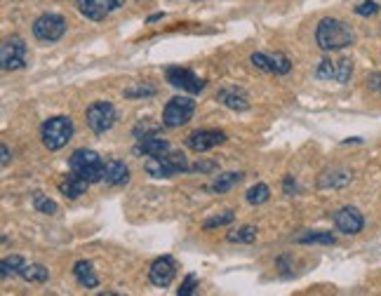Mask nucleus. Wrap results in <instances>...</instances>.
I'll list each match as a JSON object with an SVG mask.
<instances>
[{
  "label": "nucleus",
  "mask_w": 381,
  "mask_h": 296,
  "mask_svg": "<svg viewBox=\"0 0 381 296\" xmlns=\"http://www.w3.org/2000/svg\"><path fill=\"white\" fill-rule=\"evenodd\" d=\"M353 40H355L353 28L341 19L325 17V19H321V24H318V28H316V42H318V47L325 49V52L343 49V47L353 45Z\"/></svg>",
  "instance_id": "nucleus-1"
},
{
  "label": "nucleus",
  "mask_w": 381,
  "mask_h": 296,
  "mask_svg": "<svg viewBox=\"0 0 381 296\" xmlns=\"http://www.w3.org/2000/svg\"><path fill=\"white\" fill-rule=\"evenodd\" d=\"M73 137V120L69 115H54V118H47L40 127V139L42 146L47 151H59L71 141Z\"/></svg>",
  "instance_id": "nucleus-2"
},
{
  "label": "nucleus",
  "mask_w": 381,
  "mask_h": 296,
  "mask_svg": "<svg viewBox=\"0 0 381 296\" xmlns=\"http://www.w3.org/2000/svg\"><path fill=\"white\" fill-rule=\"evenodd\" d=\"M144 170H146V174L153 179H170L175 174H181V172H190V165L184 153L170 151V153H165V156L149 158L144 163Z\"/></svg>",
  "instance_id": "nucleus-3"
},
{
  "label": "nucleus",
  "mask_w": 381,
  "mask_h": 296,
  "mask_svg": "<svg viewBox=\"0 0 381 296\" xmlns=\"http://www.w3.org/2000/svg\"><path fill=\"white\" fill-rule=\"evenodd\" d=\"M69 170L73 174L88 179L90 183H95L102 181L104 176V160L99 158V153L90 151V148H78L69 158Z\"/></svg>",
  "instance_id": "nucleus-4"
},
{
  "label": "nucleus",
  "mask_w": 381,
  "mask_h": 296,
  "mask_svg": "<svg viewBox=\"0 0 381 296\" xmlns=\"http://www.w3.org/2000/svg\"><path fill=\"white\" fill-rule=\"evenodd\" d=\"M195 113V101L190 97H175L168 101L163 110V125L168 129H177L193 118Z\"/></svg>",
  "instance_id": "nucleus-5"
},
{
  "label": "nucleus",
  "mask_w": 381,
  "mask_h": 296,
  "mask_svg": "<svg viewBox=\"0 0 381 296\" xmlns=\"http://www.w3.org/2000/svg\"><path fill=\"white\" fill-rule=\"evenodd\" d=\"M29 61V47L24 38L19 35H12L3 42L0 47V64H3L5 71H17V69H24Z\"/></svg>",
  "instance_id": "nucleus-6"
},
{
  "label": "nucleus",
  "mask_w": 381,
  "mask_h": 296,
  "mask_svg": "<svg viewBox=\"0 0 381 296\" xmlns=\"http://www.w3.org/2000/svg\"><path fill=\"white\" fill-rule=\"evenodd\" d=\"M85 120H88V127L95 134H104V132H108V129L115 125V120H118V113H115L113 104L95 101L88 108V113H85Z\"/></svg>",
  "instance_id": "nucleus-7"
},
{
  "label": "nucleus",
  "mask_w": 381,
  "mask_h": 296,
  "mask_svg": "<svg viewBox=\"0 0 381 296\" xmlns=\"http://www.w3.org/2000/svg\"><path fill=\"white\" fill-rule=\"evenodd\" d=\"M64 33H66V19L61 15L47 12V15H42L33 22V35L42 42H57Z\"/></svg>",
  "instance_id": "nucleus-8"
},
{
  "label": "nucleus",
  "mask_w": 381,
  "mask_h": 296,
  "mask_svg": "<svg viewBox=\"0 0 381 296\" xmlns=\"http://www.w3.org/2000/svg\"><path fill=\"white\" fill-rule=\"evenodd\" d=\"M165 78L168 83L172 85L175 90H181V92H190V94H198V92L205 90V80L195 76L190 69H181V66H170L165 71Z\"/></svg>",
  "instance_id": "nucleus-9"
},
{
  "label": "nucleus",
  "mask_w": 381,
  "mask_h": 296,
  "mask_svg": "<svg viewBox=\"0 0 381 296\" xmlns=\"http://www.w3.org/2000/svg\"><path fill=\"white\" fill-rule=\"evenodd\" d=\"M353 76L351 59H323L316 69L318 80H334V83H348Z\"/></svg>",
  "instance_id": "nucleus-10"
},
{
  "label": "nucleus",
  "mask_w": 381,
  "mask_h": 296,
  "mask_svg": "<svg viewBox=\"0 0 381 296\" xmlns=\"http://www.w3.org/2000/svg\"><path fill=\"white\" fill-rule=\"evenodd\" d=\"M125 0H76V8L83 17H88L92 22L106 19L113 10L122 8Z\"/></svg>",
  "instance_id": "nucleus-11"
},
{
  "label": "nucleus",
  "mask_w": 381,
  "mask_h": 296,
  "mask_svg": "<svg viewBox=\"0 0 381 296\" xmlns=\"http://www.w3.org/2000/svg\"><path fill=\"white\" fill-rule=\"evenodd\" d=\"M332 219H334L337 231L343 233V236H358L362 228H365V217H362L360 209H355V207L337 209Z\"/></svg>",
  "instance_id": "nucleus-12"
},
{
  "label": "nucleus",
  "mask_w": 381,
  "mask_h": 296,
  "mask_svg": "<svg viewBox=\"0 0 381 296\" xmlns=\"http://www.w3.org/2000/svg\"><path fill=\"white\" fill-rule=\"evenodd\" d=\"M224 141H226V132H221V129H198V132L186 137V146L193 153H205L214 146L224 144Z\"/></svg>",
  "instance_id": "nucleus-13"
},
{
  "label": "nucleus",
  "mask_w": 381,
  "mask_h": 296,
  "mask_svg": "<svg viewBox=\"0 0 381 296\" xmlns=\"http://www.w3.org/2000/svg\"><path fill=\"white\" fill-rule=\"evenodd\" d=\"M252 64L257 69L266 71V73H275V76H285V73L292 71V61L285 57V54H264V52H254L250 57Z\"/></svg>",
  "instance_id": "nucleus-14"
},
{
  "label": "nucleus",
  "mask_w": 381,
  "mask_h": 296,
  "mask_svg": "<svg viewBox=\"0 0 381 296\" xmlns=\"http://www.w3.org/2000/svg\"><path fill=\"white\" fill-rule=\"evenodd\" d=\"M177 270H179V266H177L175 258H172V256H161V258H156V261L151 263L149 277H151V282L156 287H170L172 280L177 277Z\"/></svg>",
  "instance_id": "nucleus-15"
},
{
  "label": "nucleus",
  "mask_w": 381,
  "mask_h": 296,
  "mask_svg": "<svg viewBox=\"0 0 381 296\" xmlns=\"http://www.w3.org/2000/svg\"><path fill=\"white\" fill-rule=\"evenodd\" d=\"M130 181V167H127L122 160H106L104 163V176H102V183L106 186H125Z\"/></svg>",
  "instance_id": "nucleus-16"
},
{
  "label": "nucleus",
  "mask_w": 381,
  "mask_h": 296,
  "mask_svg": "<svg viewBox=\"0 0 381 296\" xmlns=\"http://www.w3.org/2000/svg\"><path fill=\"white\" fill-rule=\"evenodd\" d=\"M172 146L168 139H161V137H144L139 139V144L134 146V156H146V158H158V156H165L170 153Z\"/></svg>",
  "instance_id": "nucleus-17"
},
{
  "label": "nucleus",
  "mask_w": 381,
  "mask_h": 296,
  "mask_svg": "<svg viewBox=\"0 0 381 296\" xmlns=\"http://www.w3.org/2000/svg\"><path fill=\"white\" fill-rule=\"evenodd\" d=\"M217 101H221L226 108H231V110H248L250 108L248 94H245L241 88H233V85H229V88H221L217 92Z\"/></svg>",
  "instance_id": "nucleus-18"
},
{
  "label": "nucleus",
  "mask_w": 381,
  "mask_h": 296,
  "mask_svg": "<svg viewBox=\"0 0 381 296\" xmlns=\"http://www.w3.org/2000/svg\"><path fill=\"white\" fill-rule=\"evenodd\" d=\"M351 181H353L351 170H346V167H330V170L323 172L321 179H318V186H321V188H343V186H348Z\"/></svg>",
  "instance_id": "nucleus-19"
},
{
  "label": "nucleus",
  "mask_w": 381,
  "mask_h": 296,
  "mask_svg": "<svg viewBox=\"0 0 381 296\" xmlns=\"http://www.w3.org/2000/svg\"><path fill=\"white\" fill-rule=\"evenodd\" d=\"M88 188H90V181L88 179H83V176H78V174H71L69 176H64L59 181V190H61V195L64 197H69V200H76V197H81L88 193Z\"/></svg>",
  "instance_id": "nucleus-20"
},
{
  "label": "nucleus",
  "mask_w": 381,
  "mask_h": 296,
  "mask_svg": "<svg viewBox=\"0 0 381 296\" xmlns=\"http://www.w3.org/2000/svg\"><path fill=\"white\" fill-rule=\"evenodd\" d=\"M73 275H76V280L81 282V287L85 289H95L99 285V277H97L95 266H92L90 261H78L76 266H73Z\"/></svg>",
  "instance_id": "nucleus-21"
},
{
  "label": "nucleus",
  "mask_w": 381,
  "mask_h": 296,
  "mask_svg": "<svg viewBox=\"0 0 381 296\" xmlns=\"http://www.w3.org/2000/svg\"><path fill=\"white\" fill-rule=\"evenodd\" d=\"M241 181H243V172H224V174H219L212 181L210 190H214V193H226V190H231Z\"/></svg>",
  "instance_id": "nucleus-22"
},
{
  "label": "nucleus",
  "mask_w": 381,
  "mask_h": 296,
  "mask_svg": "<svg viewBox=\"0 0 381 296\" xmlns=\"http://www.w3.org/2000/svg\"><path fill=\"white\" fill-rule=\"evenodd\" d=\"M19 277L26 282H47L50 270L42 266V263H24L22 270H19Z\"/></svg>",
  "instance_id": "nucleus-23"
},
{
  "label": "nucleus",
  "mask_w": 381,
  "mask_h": 296,
  "mask_svg": "<svg viewBox=\"0 0 381 296\" xmlns=\"http://www.w3.org/2000/svg\"><path fill=\"white\" fill-rule=\"evenodd\" d=\"M297 242L299 245H334L337 236L327 231H309V233H304V236H299Z\"/></svg>",
  "instance_id": "nucleus-24"
},
{
  "label": "nucleus",
  "mask_w": 381,
  "mask_h": 296,
  "mask_svg": "<svg viewBox=\"0 0 381 296\" xmlns=\"http://www.w3.org/2000/svg\"><path fill=\"white\" fill-rule=\"evenodd\" d=\"M156 94H158V90L149 83H137V85H132V88H125V92H122L125 99H144V97H156Z\"/></svg>",
  "instance_id": "nucleus-25"
},
{
  "label": "nucleus",
  "mask_w": 381,
  "mask_h": 296,
  "mask_svg": "<svg viewBox=\"0 0 381 296\" xmlns=\"http://www.w3.org/2000/svg\"><path fill=\"white\" fill-rule=\"evenodd\" d=\"M268 197H271V188L266 186V183H257V186H252L248 190V202L250 205H264V202H268Z\"/></svg>",
  "instance_id": "nucleus-26"
},
{
  "label": "nucleus",
  "mask_w": 381,
  "mask_h": 296,
  "mask_svg": "<svg viewBox=\"0 0 381 296\" xmlns=\"http://www.w3.org/2000/svg\"><path fill=\"white\" fill-rule=\"evenodd\" d=\"M257 240V228L254 226H243L238 231H233L229 236V242H238V245H252Z\"/></svg>",
  "instance_id": "nucleus-27"
},
{
  "label": "nucleus",
  "mask_w": 381,
  "mask_h": 296,
  "mask_svg": "<svg viewBox=\"0 0 381 296\" xmlns=\"http://www.w3.org/2000/svg\"><path fill=\"white\" fill-rule=\"evenodd\" d=\"M24 258L22 256H10V258H3V263H0V275H3V280L5 277H10V275H19V270L24 266Z\"/></svg>",
  "instance_id": "nucleus-28"
},
{
  "label": "nucleus",
  "mask_w": 381,
  "mask_h": 296,
  "mask_svg": "<svg viewBox=\"0 0 381 296\" xmlns=\"http://www.w3.org/2000/svg\"><path fill=\"white\" fill-rule=\"evenodd\" d=\"M33 207H35V212H40V214H57V202L50 200L47 195H42V193H33Z\"/></svg>",
  "instance_id": "nucleus-29"
},
{
  "label": "nucleus",
  "mask_w": 381,
  "mask_h": 296,
  "mask_svg": "<svg viewBox=\"0 0 381 296\" xmlns=\"http://www.w3.org/2000/svg\"><path fill=\"white\" fill-rule=\"evenodd\" d=\"M233 212H224V214H219V217H212V219H207L205 224H202V228H219V226H229V224H233Z\"/></svg>",
  "instance_id": "nucleus-30"
},
{
  "label": "nucleus",
  "mask_w": 381,
  "mask_h": 296,
  "mask_svg": "<svg viewBox=\"0 0 381 296\" xmlns=\"http://www.w3.org/2000/svg\"><path fill=\"white\" fill-rule=\"evenodd\" d=\"M161 127H165V125H149V122L141 120L139 125L134 127V132H132V134H134V137H137V139H144V137H151V134H156Z\"/></svg>",
  "instance_id": "nucleus-31"
},
{
  "label": "nucleus",
  "mask_w": 381,
  "mask_h": 296,
  "mask_svg": "<svg viewBox=\"0 0 381 296\" xmlns=\"http://www.w3.org/2000/svg\"><path fill=\"white\" fill-rule=\"evenodd\" d=\"M195 285H198V275H195V273H188V275H186V280L181 282V287L177 289V294H179V296H188V294H193Z\"/></svg>",
  "instance_id": "nucleus-32"
},
{
  "label": "nucleus",
  "mask_w": 381,
  "mask_h": 296,
  "mask_svg": "<svg viewBox=\"0 0 381 296\" xmlns=\"http://www.w3.org/2000/svg\"><path fill=\"white\" fill-rule=\"evenodd\" d=\"M379 12V3H374V0H365V3H360L358 8H355V15L360 17H372Z\"/></svg>",
  "instance_id": "nucleus-33"
},
{
  "label": "nucleus",
  "mask_w": 381,
  "mask_h": 296,
  "mask_svg": "<svg viewBox=\"0 0 381 296\" xmlns=\"http://www.w3.org/2000/svg\"><path fill=\"white\" fill-rule=\"evenodd\" d=\"M214 170H219V163H214V160H200V163L190 165V172H200V174H210Z\"/></svg>",
  "instance_id": "nucleus-34"
},
{
  "label": "nucleus",
  "mask_w": 381,
  "mask_h": 296,
  "mask_svg": "<svg viewBox=\"0 0 381 296\" xmlns=\"http://www.w3.org/2000/svg\"><path fill=\"white\" fill-rule=\"evenodd\" d=\"M367 85H370L372 92H377V94H381V73H372L370 78H367Z\"/></svg>",
  "instance_id": "nucleus-35"
},
{
  "label": "nucleus",
  "mask_w": 381,
  "mask_h": 296,
  "mask_svg": "<svg viewBox=\"0 0 381 296\" xmlns=\"http://www.w3.org/2000/svg\"><path fill=\"white\" fill-rule=\"evenodd\" d=\"M282 186H285V193L287 195H294L299 190L297 181H294V176H285V183H282Z\"/></svg>",
  "instance_id": "nucleus-36"
},
{
  "label": "nucleus",
  "mask_w": 381,
  "mask_h": 296,
  "mask_svg": "<svg viewBox=\"0 0 381 296\" xmlns=\"http://www.w3.org/2000/svg\"><path fill=\"white\" fill-rule=\"evenodd\" d=\"M0 153H3V160H0V163H3V167H8V163H10V148L8 146H0Z\"/></svg>",
  "instance_id": "nucleus-37"
},
{
  "label": "nucleus",
  "mask_w": 381,
  "mask_h": 296,
  "mask_svg": "<svg viewBox=\"0 0 381 296\" xmlns=\"http://www.w3.org/2000/svg\"><path fill=\"white\" fill-rule=\"evenodd\" d=\"M158 19H163V12H158V15H151L149 17V22H158Z\"/></svg>",
  "instance_id": "nucleus-38"
}]
</instances>
